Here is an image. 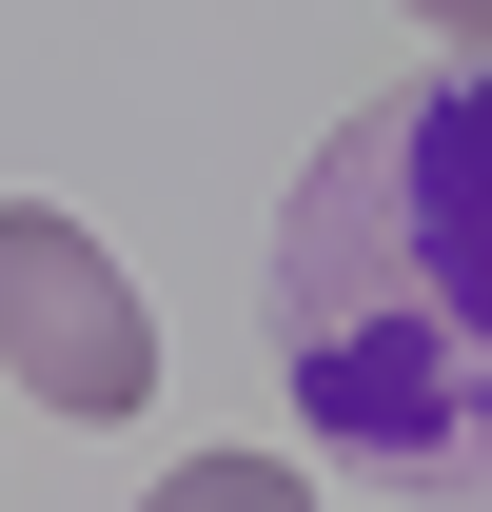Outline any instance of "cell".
Instances as JSON below:
<instances>
[{
  "mask_svg": "<svg viewBox=\"0 0 492 512\" xmlns=\"http://www.w3.org/2000/svg\"><path fill=\"white\" fill-rule=\"evenodd\" d=\"M414 20H433V40H492V0H414Z\"/></svg>",
  "mask_w": 492,
  "mask_h": 512,
  "instance_id": "277c9868",
  "label": "cell"
},
{
  "mask_svg": "<svg viewBox=\"0 0 492 512\" xmlns=\"http://www.w3.org/2000/svg\"><path fill=\"white\" fill-rule=\"evenodd\" d=\"M276 394L335 473L492 512V40L374 79L276 217Z\"/></svg>",
  "mask_w": 492,
  "mask_h": 512,
  "instance_id": "6da1fadb",
  "label": "cell"
},
{
  "mask_svg": "<svg viewBox=\"0 0 492 512\" xmlns=\"http://www.w3.org/2000/svg\"><path fill=\"white\" fill-rule=\"evenodd\" d=\"M138 512H315V473H296V453H178Z\"/></svg>",
  "mask_w": 492,
  "mask_h": 512,
  "instance_id": "3957f363",
  "label": "cell"
},
{
  "mask_svg": "<svg viewBox=\"0 0 492 512\" xmlns=\"http://www.w3.org/2000/svg\"><path fill=\"white\" fill-rule=\"evenodd\" d=\"M0 375L40 414H138L158 394V316H138V276L60 197H0Z\"/></svg>",
  "mask_w": 492,
  "mask_h": 512,
  "instance_id": "7a4b0ae2",
  "label": "cell"
}]
</instances>
